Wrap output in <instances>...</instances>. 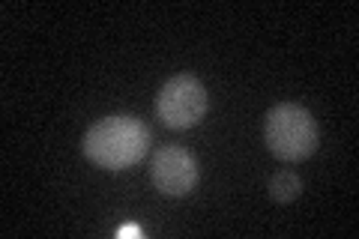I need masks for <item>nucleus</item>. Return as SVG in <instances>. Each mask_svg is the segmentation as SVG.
Returning a JSON list of instances; mask_svg holds the SVG:
<instances>
[{"instance_id": "3", "label": "nucleus", "mask_w": 359, "mask_h": 239, "mask_svg": "<svg viewBox=\"0 0 359 239\" xmlns=\"http://www.w3.org/2000/svg\"><path fill=\"white\" fill-rule=\"evenodd\" d=\"M207 108H210L207 87L192 72H180L174 78H168L165 87L159 90V96H156V117H159L165 129H174V132L198 126L207 117Z\"/></svg>"}, {"instance_id": "2", "label": "nucleus", "mask_w": 359, "mask_h": 239, "mask_svg": "<svg viewBox=\"0 0 359 239\" xmlns=\"http://www.w3.org/2000/svg\"><path fill=\"white\" fill-rule=\"evenodd\" d=\"M264 141L266 150L282 162H306L318 150L320 129L309 108L297 105V102H282L266 111Z\"/></svg>"}, {"instance_id": "6", "label": "nucleus", "mask_w": 359, "mask_h": 239, "mask_svg": "<svg viewBox=\"0 0 359 239\" xmlns=\"http://www.w3.org/2000/svg\"><path fill=\"white\" fill-rule=\"evenodd\" d=\"M138 233H141L138 224H123L120 231H117V236H138Z\"/></svg>"}, {"instance_id": "1", "label": "nucleus", "mask_w": 359, "mask_h": 239, "mask_svg": "<svg viewBox=\"0 0 359 239\" xmlns=\"http://www.w3.org/2000/svg\"><path fill=\"white\" fill-rule=\"evenodd\" d=\"M153 135L147 123L129 114H114V117H102L87 129L81 150L96 168L105 170H126L144 162L150 153Z\"/></svg>"}, {"instance_id": "4", "label": "nucleus", "mask_w": 359, "mask_h": 239, "mask_svg": "<svg viewBox=\"0 0 359 239\" xmlns=\"http://www.w3.org/2000/svg\"><path fill=\"white\" fill-rule=\"evenodd\" d=\"M150 179L156 191H162L165 198H186L189 191H195L201 170L198 158L180 144H165L156 150L150 162Z\"/></svg>"}, {"instance_id": "5", "label": "nucleus", "mask_w": 359, "mask_h": 239, "mask_svg": "<svg viewBox=\"0 0 359 239\" xmlns=\"http://www.w3.org/2000/svg\"><path fill=\"white\" fill-rule=\"evenodd\" d=\"M302 195V179L294 170H278L269 177V198L276 203H290Z\"/></svg>"}]
</instances>
